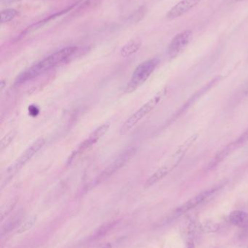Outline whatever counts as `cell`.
Wrapping results in <instances>:
<instances>
[{
	"mask_svg": "<svg viewBox=\"0 0 248 248\" xmlns=\"http://www.w3.org/2000/svg\"><path fill=\"white\" fill-rule=\"evenodd\" d=\"M185 248H195V241L194 239H188L186 240Z\"/></svg>",
	"mask_w": 248,
	"mask_h": 248,
	"instance_id": "23",
	"label": "cell"
},
{
	"mask_svg": "<svg viewBox=\"0 0 248 248\" xmlns=\"http://www.w3.org/2000/svg\"><path fill=\"white\" fill-rule=\"evenodd\" d=\"M198 134H195L186 139L177 149L176 151L168 157L167 161L160 169H157L146 182L144 187L149 188L155 185L157 182L165 177L167 174L173 171L182 161V159L186 155L192 144L196 141Z\"/></svg>",
	"mask_w": 248,
	"mask_h": 248,
	"instance_id": "2",
	"label": "cell"
},
{
	"mask_svg": "<svg viewBox=\"0 0 248 248\" xmlns=\"http://www.w3.org/2000/svg\"><path fill=\"white\" fill-rule=\"evenodd\" d=\"M192 31L191 30H185L176 35L168 46L167 54L171 59L179 56L183 52L186 46L190 43L192 39Z\"/></svg>",
	"mask_w": 248,
	"mask_h": 248,
	"instance_id": "8",
	"label": "cell"
},
{
	"mask_svg": "<svg viewBox=\"0 0 248 248\" xmlns=\"http://www.w3.org/2000/svg\"><path fill=\"white\" fill-rule=\"evenodd\" d=\"M141 45L142 43L139 39H132L126 45H124L123 47L121 49V55L124 58H127L134 55L139 50Z\"/></svg>",
	"mask_w": 248,
	"mask_h": 248,
	"instance_id": "13",
	"label": "cell"
},
{
	"mask_svg": "<svg viewBox=\"0 0 248 248\" xmlns=\"http://www.w3.org/2000/svg\"><path fill=\"white\" fill-rule=\"evenodd\" d=\"M195 230H196V223L194 221L193 218L188 217L184 221H183L182 225V233L183 236H184L185 240L194 239L193 235Z\"/></svg>",
	"mask_w": 248,
	"mask_h": 248,
	"instance_id": "14",
	"label": "cell"
},
{
	"mask_svg": "<svg viewBox=\"0 0 248 248\" xmlns=\"http://www.w3.org/2000/svg\"><path fill=\"white\" fill-rule=\"evenodd\" d=\"M36 221V217H32L29 218V219L26 220L20 227H19L18 230L17 231V234H23V233L29 231V230L32 228L34 225Z\"/></svg>",
	"mask_w": 248,
	"mask_h": 248,
	"instance_id": "19",
	"label": "cell"
},
{
	"mask_svg": "<svg viewBox=\"0 0 248 248\" xmlns=\"http://www.w3.org/2000/svg\"><path fill=\"white\" fill-rule=\"evenodd\" d=\"M165 90H162L157 95L154 96L151 100H149L147 103L141 106L138 110H137L132 116H130L126 122L123 124L121 127L120 132L122 134H125L128 131H131L140 121L142 120L146 116L149 114L150 112L152 111L156 106L161 101L162 98L165 94Z\"/></svg>",
	"mask_w": 248,
	"mask_h": 248,
	"instance_id": "4",
	"label": "cell"
},
{
	"mask_svg": "<svg viewBox=\"0 0 248 248\" xmlns=\"http://www.w3.org/2000/svg\"><path fill=\"white\" fill-rule=\"evenodd\" d=\"M248 141V128L244 131L241 135L240 136L238 139L235 141H233L231 144H228L229 147H230V150L231 152L235 150L236 149L238 148L241 145L246 144Z\"/></svg>",
	"mask_w": 248,
	"mask_h": 248,
	"instance_id": "18",
	"label": "cell"
},
{
	"mask_svg": "<svg viewBox=\"0 0 248 248\" xmlns=\"http://www.w3.org/2000/svg\"><path fill=\"white\" fill-rule=\"evenodd\" d=\"M159 63V60L157 58L148 60L140 64L136 69L134 71L131 77V81L125 87L127 93H131L141 87L154 72Z\"/></svg>",
	"mask_w": 248,
	"mask_h": 248,
	"instance_id": "3",
	"label": "cell"
},
{
	"mask_svg": "<svg viewBox=\"0 0 248 248\" xmlns=\"http://www.w3.org/2000/svg\"><path fill=\"white\" fill-rule=\"evenodd\" d=\"M135 150L134 148L130 149V150H127L126 152L121 155L117 159L115 160L107 169H105L103 170L102 174L100 175L99 177V180L103 181L104 179H107L109 176L113 175L114 173H116V171L119 170L121 168L123 167L127 162L132 157L134 154H135Z\"/></svg>",
	"mask_w": 248,
	"mask_h": 248,
	"instance_id": "9",
	"label": "cell"
},
{
	"mask_svg": "<svg viewBox=\"0 0 248 248\" xmlns=\"http://www.w3.org/2000/svg\"><path fill=\"white\" fill-rule=\"evenodd\" d=\"M16 202H17L16 200V201H12L11 202H10L9 203H7V205H5L4 208H1V221H3L4 217H5L6 216L8 215V214L11 212V211H13V208H14L15 205H16Z\"/></svg>",
	"mask_w": 248,
	"mask_h": 248,
	"instance_id": "22",
	"label": "cell"
},
{
	"mask_svg": "<svg viewBox=\"0 0 248 248\" xmlns=\"http://www.w3.org/2000/svg\"><path fill=\"white\" fill-rule=\"evenodd\" d=\"M15 136H16V133L14 131H10V133L4 136L1 141V150H4V149L7 148L10 143L13 141L14 139Z\"/></svg>",
	"mask_w": 248,
	"mask_h": 248,
	"instance_id": "21",
	"label": "cell"
},
{
	"mask_svg": "<svg viewBox=\"0 0 248 248\" xmlns=\"http://www.w3.org/2000/svg\"><path fill=\"white\" fill-rule=\"evenodd\" d=\"M230 223L242 229H248V213L243 211H233L229 216Z\"/></svg>",
	"mask_w": 248,
	"mask_h": 248,
	"instance_id": "11",
	"label": "cell"
},
{
	"mask_svg": "<svg viewBox=\"0 0 248 248\" xmlns=\"http://www.w3.org/2000/svg\"><path fill=\"white\" fill-rule=\"evenodd\" d=\"M75 4H73V5L70 6V7H67L65 10H61V11L58 12V13H55V14L52 15V16H49V17H47V18L43 19V20H41V21L38 22L36 24L32 25L30 28H28V29H26L25 32L29 31L32 30V29H35V28H39L40 26H42V25L45 24V23H48V22L50 21L52 19L55 18V17H59V16H62V15L65 14L67 12L70 11V10H72L74 8Z\"/></svg>",
	"mask_w": 248,
	"mask_h": 248,
	"instance_id": "15",
	"label": "cell"
},
{
	"mask_svg": "<svg viewBox=\"0 0 248 248\" xmlns=\"http://www.w3.org/2000/svg\"><path fill=\"white\" fill-rule=\"evenodd\" d=\"M115 224H116L115 221H112V222L108 223V224L102 226V227H100V228L96 232V233H95L93 237V240H94V239L100 238V237L104 235L106 233L109 232V230H112V227L115 225Z\"/></svg>",
	"mask_w": 248,
	"mask_h": 248,
	"instance_id": "20",
	"label": "cell"
},
{
	"mask_svg": "<svg viewBox=\"0 0 248 248\" xmlns=\"http://www.w3.org/2000/svg\"><path fill=\"white\" fill-rule=\"evenodd\" d=\"M101 1V0H87V1H86V3L84 4V5H93V4H97V3H99V1Z\"/></svg>",
	"mask_w": 248,
	"mask_h": 248,
	"instance_id": "24",
	"label": "cell"
},
{
	"mask_svg": "<svg viewBox=\"0 0 248 248\" xmlns=\"http://www.w3.org/2000/svg\"><path fill=\"white\" fill-rule=\"evenodd\" d=\"M109 125L108 124H103L98 127L91 134L89 135L88 138L86 139L83 143H81L78 148L71 154V157L68 158V163H71L73 160H75L79 155L83 154L86 150L94 145L109 130Z\"/></svg>",
	"mask_w": 248,
	"mask_h": 248,
	"instance_id": "7",
	"label": "cell"
},
{
	"mask_svg": "<svg viewBox=\"0 0 248 248\" xmlns=\"http://www.w3.org/2000/svg\"><path fill=\"white\" fill-rule=\"evenodd\" d=\"M236 1H244V0H235Z\"/></svg>",
	"mask_w": 248,
	"mask_h": 248,
	"instance_id": "27",
	"label": "cell"
},
{
	"mask_svg": "<svg viewBox=\"0 0 248 248\" xmlns=\"http://www.w3.org/2000/svg\"><path fill=\"white\" fill-rule=\"evenodd\" d=\"M244 91L246 94H247V93H248V81L247 84H246V88H245Z\"/></svg>",
	"mask_w": 248,
	"mask_h": 248,
	"instance_id": "26",
	"label": "cell"
},
{
	"mask_svg": "<svg viewBox=\"0 0 248 248\" xmlns=\"http://www.w3.org/2000/svg\"><path fill=\"white\" fill-rule=\"evenodd\" d=\"M77 51V48L76 46H68L54 52L20 74L16 79V84H23L36 78L45 71L66 63L74 56Z\"/></svg>",
	"mask_w": 248,
	"mask_h": 248,
	"instance_id": "1",
	"label": "cell"
},
{
	"mask_svg": "<svg viewBox=\"0 0 248 248\" xmlns=\"http://www.w3.org/2000/svg\"><path fill=\"white\" fill-rule=\"evenodd\" d=\"M24 217V214L23 211H17V213L12 216L10 218L7 220L4 225L1 227V234L3 235L4 234L10 232L11 230H14L21 222Z\"/></svg>",
	"mask_w": 248,
	"mask_h": 248,
	"instance_id": "12",
	"label": "cell"
},
{
	"mask_svg": "<svg viewBox=\"0 0 248 248\" xmlns=\"http://www.w3.org/2000/svg\"><path fill=\"white\" fill-rule=\"evenodd\" d=\"M17 10H15V9L8 8L2 10L1 12V20H0V22H1V23H8V22L11 21L13 19H14L16 16H17Z\"/></svg>",
	"mask_w": 248,
	"mask_h": 248,
	"instance_id": "17",
	"label": "cell"
},
{
	"mask_svg": "<svg viewBox=\"0 0 248 248\" xmlns=\"http://www.w3.org/2000/svg\"><path fill=\"white\" fill-rule=\"evenodd\" d=\"M221 187H222V186H214V187L210 188V189H206V190L200 192L198 195H195L193 198H191L189 201H186L184 203L178 207L173 211V214L169 216L166 221H171V220L173 221L175 218H179L181 216L183 215V214L190 211L191 210L196 208L198 205H200L202 202L207 201L208 198H211L215 192H218Z\"/></svg>",
	"mask_w": 248,
	"mask_h": 248,
	"instance_id": "5",
	"label": "cell"
},
{
	"mask_svg": "<svg viewBox=\"0 0 248 248\" xmlns=\"http://www.w3.org/2000/svg\"><path fill=\"white\" fill-rule=\"evenodd\" d=\"M199 1L200 0H182L169 10L166 17L169 20H173L181 17L192 10Z\"/></svg>",
	"mask_w": 248,
	"mask_h": 248,
	"instance_id": "10",
	"label": "cell"
},
{
	"mask_svg": "<svg viewBox=\"0 0 248 248\" xmlns=\"http://www.w3.org/2000/svg\"><path fill=\"white\" fill-rule=\"evenodd\" d=\"M94 248H112V245L109 243H103V244L99 245Z\"/></svg>",
	"mask_w": 248,
	"mask_h": 248,
	"instance_id": "25",
	"label": "cell"
},
{
	"mask_svg": "<svg viewBox=\"0 0 248 248\" xmlns=\"http://www.w3.org/2000/svg\"><path fill=\"white\" fill-rule=\"evenodd\" d=\"M45 140L43 138H39L33 143L27 150L21 155L18 160L13 166L7 170V173L9 176L16 174L23 166H24L39 151L45 144Z\"/></svg>",
	"mask_w": 248,
	"mask_h": 248,
	"instance_id": "6",
	"label": "cell"
},
{
	"mask_svg": "<svg viewBox=\"0 0 248 248\" xmlns=\"http://www.w3.org/2000/svg\"><path fill=\"white\" fill-rule=\"evenodd\" d=\"M199 228L205 233L217 232L220 230V224L213 220H205L201 223Z\"/></svg>",
	"mask_w": 248,
	"mask_h": 248,
	"instance_id": "16",
	"label": "cell"
}]
</instances>
